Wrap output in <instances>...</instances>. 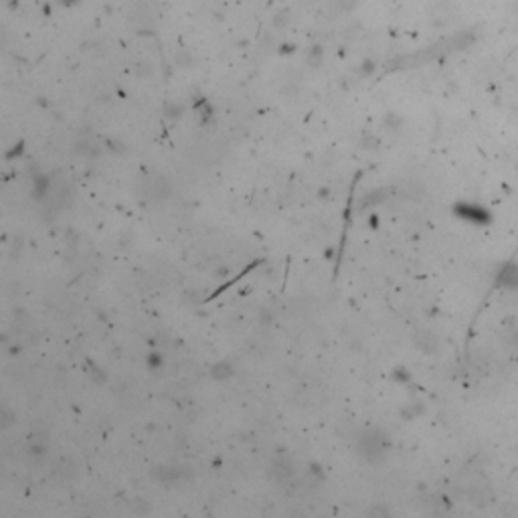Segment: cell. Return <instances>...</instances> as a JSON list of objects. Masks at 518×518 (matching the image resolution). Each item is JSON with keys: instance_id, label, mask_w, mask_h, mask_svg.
I'll return each mask as SVG.
<instances>
[{"instance_id": "1", "label": "cell", "mask_w": 518, "mask_h": 518, "mask_svg": "<svg viewBox=\"0 0 518 518\" xmlns=\"http://www.w3.org/2000/svg\"><path fill=\"white\" fill-rule=\"evenodd\" d=\"M360 451H362V455L368 457L370 461H376V459L383 455V451H385V441H383V437L376 433V431L366 433V435L362 437V441H360Z\"/></svg>"}]
</instances>
